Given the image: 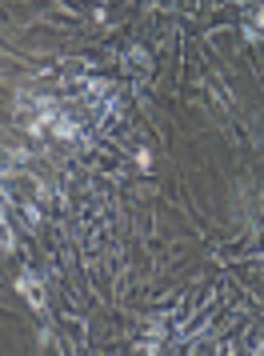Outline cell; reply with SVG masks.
<instances>
[{
  "label": "cell",
  "mask_w": 264,
  "mask_h": 356,
  "mask_svg": "<svg viewBox=\"0 0 264 356\" xmlns=\"http://www.w3.org/2000/svg\"><path fill=\"white\" fill-rule=\"evenodd\" d=\"M20 292H24V296H28V300H32V304H36V308H40V304H44V296H40V288H36V284H32V276H20Z\"/></svg>",
  "instance_id": "obj_1"
}]
</instances>
